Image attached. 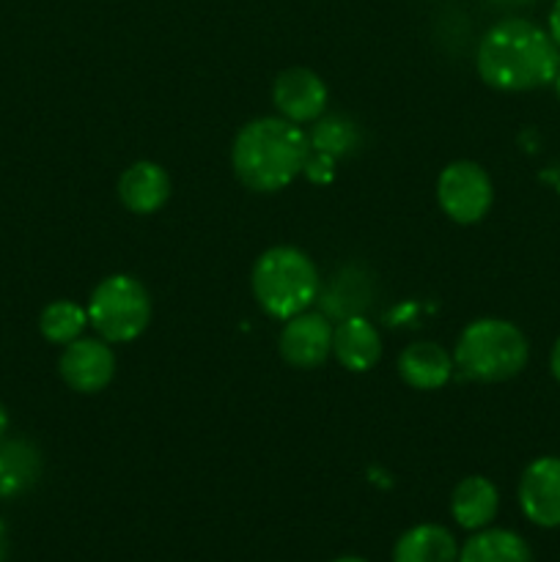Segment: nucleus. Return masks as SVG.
Returning a JSON list of instances; mask_svg holds the SVG:
<instances>
[{"instance_id":"0eeeda50","label":"nucleus","mask_w":560,"mask_h":562,"mask_svg":"<svg viewBox=\"0 0 560 562\" xmlns=\"http://www.w3.org/2000/svg\"><path fill=\"white\" fill-rule=\"evenodd\" d=\"M519 508L536 527H560V456L530 461L519 477Z\"/></svg>"},{"instance_id":"2eb2a0df","label":"nucleus","mask_w":560,"mask_h":562,"mask_svg":"<svg viewBox=\"0 0 560 562\" xmlns=\"http://www.w3.org/2000/svg\"><path fill=\"white\" fill-rule=\"evenodd\" d=\"M42 475V456L25 439H0V499H11L33 488Z\"/></svg>"},{"instance_id":"9b49d317","label":"nucleus","mask_w":560,"mask_h":562,"mask_svg":"<svg viewBox=\"0 0 560 562\" xmlns=\"http://www.w3.org/2000/svg\"><path fill=\"white\" fill-rule=\"evenodd\" d=\"M119 198L132 214H154L168 203L170 176L157 162H135L121 173Z\"/></svg>"},{"instance_id":"b1692460","label":"nucleus","mask_w":560,"mask_h":562,"mask_svg":"<svg viewBox=\"0 0 560 562\" xmlns=\"http://www.w3.org/2000/svg\"><path fill=\"white\" fill-rule=\"evenodd\" d=\"M5 431H9V412H5V406L0 404V439H3Z\"/></svg>"},{"instance_id":"5701e85b","label":"nucleus","mask_w":560,"mask_h":562,"mask_svg":"<svg viewBox=\"0 0 560 562\" xmlns=\"http://www.w3.org/2000/svg\"><path fill=\"white\" fill-rule=\"evenodd\" d=\"M5 554H9V530H5L3 519H0V562H5Z\"/></svg>"},{"instance_id":"f03ea898","label":"nucleus","mask_w":560,"mask_h":562,"mask_svg":"<svg viewBox=\"0 0 560 562\" xmlns=\"http://www.w3.org/2000/svg\"><path fill=\"white\" fill-rule=\"evenodd\" d=\"M307 151L311 143L300 124L267 115L242 126L231 148V165L247 190L278 192L302 173Z\"/></svg>"},{"instance_id":"f8f14e48","label":"nucleus","mask_w":560,"mask_h":562,"mask_svg":"<svg viewBox=\"0 0 560 562\" xmlns=\"http://www.w3.org/2000/svg\"><path fill=\"white\" fill-rule=\"evenodd\" d=\"M333 355L346 371L366 373L382 357V338L366 316H346L333 329Z\"/></svg>"},{"instance_id":"1a4fd4ad","label":"nucleus","mask_w":560,"mask_h":562,"mask_svg":"<svg viewBox=\"0 0 560 562\" xmlns=\"http://www.w3.org/2000/svg\"><path fill=\"white\" fill-rule=\"evenodd\" d=\"M280 357L289 362L291 368H302V371H313V368L324 366V360L333 351V327L324 313H300L283 322L278 338Z\"/></svg>"},{"instance_id":"f3484780","label":"nucleus","mask_w":560,"mask_h":562,"mask_svg":"<svg viewBox=\"0 0 560 562\" xmlns=\"http://www.w3.org/2000/svg\"><path fill=\"white\" fill-rule=\"evenodd\" d=\"M459 562H533V552L514 530H478L459 549Z\"/></svg>"},{"instance_id":"20e7f679","label":"nucleus","mask_w":560,"mask_h":562,"mask_svg":"<svg viewBox=\"0 0 560 562\" xmlns=\"http://www.w3.org/2000/svg\"><path fill=\"white\" fill-rule=\"evenodd\" d=\"M530 346L525 333L505 318H478L467 324L456 344V368L472 382L497 384L519 376Z\"/></svg>"},{"instance_id":"393cba45","label":"nucleus","mask_w":560,"mask_h":562,"mask_svg":"<svg viewBox=\"0 0 560 562\" xmlns=\"http://www.w3.org/2000/svg\"><path fill=\"white\" fill-rule=\"evenodd\" d=\"M335 562H368V560H362V558H338Z\"/></svg>"},{"instance_id":"412c9836","label":"nucleus","mask_w":560,"mask_h":562,"mask_svg":"<svg viewBox=\"0 0 560 562\" xmlns=\"http://www.w3.org/2000/svg\"><path fill=\"white\" fill-rule=\"evenodd\" d=\"M547 31H549V36H552V42L560 47V0H555L552 9H549Z\"/></svg>"},{"instance_id":"39448f33","label":"nucleus","mask_w":560,"mask_h":562,"mask_svg":"<svg viewBox=\"0 0 560 562\" xmlns=\"http://www.w3.org/2000/svg\"><path fill=\"white\" fill-rule=\"evenodd\" d=\"M152 322V300L141 280L130 274H110L88 300V324L108 344H130L141 338Z\"/></svg>"},{"instance_id":"4468645a","label":"nucleus","mask_w":560,"mask_h":562,"mask_svg":"<svg viewBox=\"0 0 560 562\" xmlns=\"http://www.w3.org/2000/svg\"><path fill=\"white\" fill-rule=\"evenodd\" d=\"M500 508V492L489 477L470 475L453 488L450 514L464 530H483L494 521Z\"/></svg>"},{"instance_id":"423d86ee","label":"nucleus","mask_w":560,"mask_h":562,"mask_svg":"<svg viewBox=\"0 0 560 562\" xmlns=\"http://www.w3.org/2000/svg\"><path fill=\"white\" fill-rule=\"evenodd\" d=\"M437 201L453 223H481L494 203L492 179L481 165L470 159L450 162L437 179Z\"/></svg>"},{"instance_id":"9d476101","label":"nucleus","mask_w":560,"mask_h":562,"mask_svg":"<svg viewBox=\"0 0 560 562\" xmlns=\"http://www.w3.org/2000/svg\"><path fill=\"white\" fill-rule=\"evenodd\" d=\"M272 102L280 119L291 121V124H311L324 115L327 86L316 71L294 66V69H285L278 75L272 86Z\"/></svg>"},{"instance_id":"aec40b11","label":"nucleus","mask_w":560,"mask_h":562,"mask_svg":"<svg viewBox=\"0 0 560 562\" xmlns=\"http://www.w3.org/2000/svg\"><path fill=\"white\" fill-rule=\"evenodd\" d=\"M335 162H338V159L327 157V154L322 151H313L311 148L305 159V168H302V176H305L307 181H313V184H327L335 176Z\"/></svg>"},{"instance_id":"bb28decb","label":"nucleus","mask_w":560,"mask_h":562,"mask_svg":"<svg viewBox=\"0 0 560 562\" xmlns=\"http://www.w3.org/2000/svg\"><path fill=\"white\" fill-rule=\"evenodd\" d=\"M500 3H530V0H500Z\"/></svg>"},{"instance_id":"a211bd4d","label":"nucleus","mask_w":560,"mask_h":562,"mask_svg":"<svg viewBox=\"0 0 560 562\" xmlns=\"http://www.w3.org/2000/svg\"><path fill=\"white\" fill-rule=\"evenodd\" d=\"M313 151H322L333 159H344L360 148V130L355 121L344 119V115H322L307 135Z\"/></svg>"},{"instance_id":"a878e982","label":"nucleus","mask_w":560,"mask_h":562,"mask_svg":"<svg viewBox=\"0 0 560 562\" xmlns=\"http://www.w3.org/2000/svg\"><path fill=\"white\" fill-rule=\"evenodd\" d=\"M552 86H555V93H558V99H560V71H558V77H555Z\"/></svg>"},{"instance_id":"6ab92c4d","label":"nucleus","mask_w":560,"mask_h":562,"mask_svg":"<svg viewBox=\"0 0 560 562\" xmlns=\"http://www.w3.org/2000/svg\"><path fill=\"white\" fill-rule=\"evenodd\" d=\"M88 324V311H82L77 302L71 300H55L38 316V329L49 344L66 346L82 335Z\"/></svg>"},{"instance_id":"6e6552de","label":"nucleus","mask_w":560,"mask_h":562,"mask_svg":"<svg viewBox=\"0 0 560 562\" xmlns=\"http://www.w3.org/2000/svg\"><path fill=\"white\" fill-rule=\"evenodd\" d=\"M60 379L69 384L75 393L91 395L108 387L115 373V355L108 340L77 338L64 346V355L58 360Z\"/></svg>"},{"instance_id":"4be33fe9","label":"nucleus","mask_w":560,"mask_h":562,"mask_svg":"<svg viewBox=\"0 0 560 562\" xmlns=\"http://www.w3.org/2000/svg\"><path fill=\"white\" fill-rule=\"evenodd\" d=\"M549 371H552L555 382L560 384V338L555 340V346H552V355H549Z\"/></svg>"},{"instance_id":"dca6fc26","label":"nucleus","mask_w":560,"mask_h":562,"mask_svg":"<svg viewBox=\"0 0 560 562\" xmlns=\"http://www.w3.org/2000/svg\"><path fill=\"white\" fill-rule=\"evenodd\" d=\"M393 562H459V543L445 527L417 525L395 541Z\"/></svg>"},{"instance_id":"7ed1b4c3","label":"nucleus","mask_w":560,"mask_h":562,"mask_svg":"<svg viewBox=\"0 0 560 562\" xmlns=\"http://www.w3.org/2000/svg\"><path fill=\"white\" fill-rule=\"evenodd\" d=\"M253 296L275 322H289L305 313L322 291L316 263L300 247L280 245L264 252L250 274Z\"/></svg>"},{"instance_id":"f257e3e1","label":"nucleus","mask_w":560,"mask_h":562,"mask_svg":"<svg viewBox=\"0 0 560 562\" xmlns=\"http://www.w3.org/2000/svg\"><path fill=\"white\" fill-rule=\"evenodd\" d=\"M478 75L494 91L525 93L552 86L560 71V47L547 27L508 16L483 33L478 44Z\"/></svg>"},{"instance_id":"ddd939ff","label":"nucleus","mask_w":560,"mask_h":562,"mask_svg":"<svg viewBox=\"0 0 560 562\" xmlns=\"http://www.w3.org/2000/svg\"><path fill=\"white\" fill-rule=\"evenodd\" d=\"M399 373L412 390H439L453 376V357L432 340L410 344L399 357Z\"/></svg>"}]
</instances>
